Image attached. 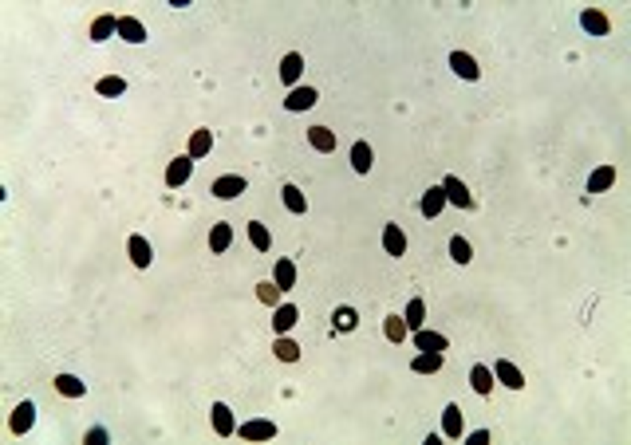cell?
Listing matches in <instances>:
<instances>
[{
	"mask_svg": "<svg viewBox=\"0 0 631 445\" xmlns=\"http://www.w3.org/2000/svg\"><path fill=\"white\" fill-rule=\"evenodd\" d=\"M442 189H446V201H450V205H458V209H474V193L466 189V181H461V178H454V173H450V178L442 181Z\"/></svg>",
	"mask_w": 631,
	"mask_h": 445,
	"instance_id": "1",
	"label": "cell"
},
{
	"mask_svg": "<svg viewBox=\"0 0 631 445\" xmlns=\"http://www.w3.org/2000/svg\"><path fill=\"white\" fill-rule=\"evenodd\" d=\"M245 186H249V181L241 178V173H225V178H217V181H214V189H209V193L221 197V201H233V197L245 193Z\"/></svg>",
	"mask_w": 631,
	"mask_h": 445,
	"instance_id": "2",
	"label": "cell"
},
{
	"mask_svg": "<svg viewBox=\"0 0 631 445\" xmlns=\"http://www.w3.org/2000/svg\"><path fill=\"white\" fill-rule=\"evenodd\" d=\"M189 173H194V158H189V154L174 158V162L166 166V186H170V189L186 186V181H189Z\"/></svg>",
	"mask_w": 631,
	"mask_h": 445,
	"instance_id": "3",
	"label": "cell"
},
{
	"mask_svg": "<svg viewBox=\"0 0 631 445\" xmlns=\"http://www.w3.org/2000/svg\"><path fill=\"white\" fill-rule=\"evenodd\" d=\"M450 68H454V75L469 79V83H478V79H481V68H478V60H474L469 52H454L450 55Z\"/></svg>",
	"mask_w": 631,
	"mask_h": 445,
	"instance_id": "4",
	"label": "cell"
},
{
	"mask_svg": "<svg viewBox=\"0 0 631 445\" xmlns=\"http://www.w3.org/2000/svg\"><path fill=\"white\" fill-rule=\"evenodd\" d=\"M316 87H296V91H288V99H284V111H312L316 107Z\"/></svg>",
	"mask_w": 631,
	"mask_h": 445,
	"instance_id": "5",
	"label": "cell"
},
{
	"mask_svg": "<svg viewBox=\"0 0 631 445\" xmlns=\"http://www.w3.org/2000/svg\"><path fill=\"white\" fill-rule=\"evenodd\" d=\"M383 249H387V257H407V232H402V225H387L383 229Z\"/></svg>",
	"mask_w": 631,
	"mask_h": 445,
	"instance_id": "6",
	"label": "cell"
},
{
	"mask_svg": "<svg viewBox=\"0 0 631 445\" xmlns=\"http://www.w3.org/2000/svg\"><path fill=\"white\" fill-rule=\"evenodd\" d=\"M32 422H36V402H20L16 410H12V422H9V429L12 434H28V429H32Z\"/></svg>",
	"mask_w": 631,
	"mask_h": 445,
	"instance_id": "7",
	"label": "cell"
},
{
	"mask_svg": "<svg viewBox=\"0 0 631 445\" xmlns=\"http://www.w3.org/2000/svg\"><path fill=\"white\" fill-rule=\"evenodd\" d=\"M580 28L588 36H607V32H612V24H607V16L600 9H584L580 12Z\"/></svg>",
	"mask_w": 631,
	"mask_h": 445,
	"instance_id": "8",
	"label": "cell"
},
{
	"mask_svg": "<svg viewBox=\"0 0 631 445\" xmlns=\"http://www.w3.org/2000/svg\"><path fill=\"white\" fill-rule=\"evenodd\" d=\"M209 422H214V429L221 437H233L237 434V426H233V410L225 402H214V410H209Z\"/></svg>",
	"mask_w": 631,
	"mask_h": 445,
	"instance_id": "9",
	"label": "cell"
},
{
	"mask_svg": "<svg viewBox=\"0 0 631 445\" xmlns=\"http://www.w3.org/2000/svg\"><path fill=\"white\" fill-rule=\"evenodd\" d=\"M237 434L245 437V441H273V437H276V426H273V422H245Z\"/></svg>",
	"mask_w": 631,
	"mask_h": 445,
	"instance_id": "10",
	"label": "cell"
},
{
	"mask_svg": "<svg viewBox=\"0 0 631 445\" xmlns=\"http://www.w3.org/2000/svg\"><path fill=\"white\" fill-rule=\"evenodd\" d=\"M296 323H300V308H296V304H281V308H276V316H273L276 335H288Z\"/></svg>",
	"mask_w": 631,
	"mask_h": 445,
	"instance_id": "11",
	"label": "cell"
},
{
	"mask_svg": "<svg viewBox=\"0 0 631 445\" xmlns=\"http://www.w3.org/2000/svg\"><path fill=\"white\" fill-rule=\"evenodd\" d=\"M442 359H446V351H422V355H414L410 370L414 375H434V370H442Z\"/></svg>",
	"mask_w": 631,
	"mask_h": 445,
	"instance_id": "12",
	"label": "cell"
},
{
	"mask_svg": "<svg viewBox=\"0 0 631 445\" xmlns=\"http://www.w3.org/2000/svg\"><path fill=\"white\" fill-rule=\"evenodd\" d=\"M446 347H450L446 335L427 331V327H418V331H414V351H446Z\"/></svg>",
	"mask_w": 631,
	"mask_h": 445,
	"instance_id": "13",
	"label": "cell"
},
{
	"mask_svg": "<svg viewBox=\"0 0 631 445\" xmlns=\"http://www.w3.org/2000/svg\"><path fill=\"white\" fill-rule=\"evenodd\" d=\"M418 209H422V217H438L446 209V189L442 186H430L427 193H422V205H418Z\"/></svg>",
	"mask_w": 631,
	"mask_h": 445,
	"instance_id": "14",
	"label": "cell"
},
{
	"mask_svg": "<svg viewBox=\"0 0 631 445\" xmlns=\"http://www.w3.org/2000/svg\"><path fill=\"white\" fill-rule=\"evenodd\" d=\"M494 378H497V382H505L509 390H521V386H525V375H521V370L513 367L509 359H501V363L494 367Z\"/></svg>",
	"mask_w": 631,
	"mask_h": 445,
	"instance_id": "15",
	"label": "cell"
},
{
	"mask_svg": "<svg viewBox=\"0 0 631 445\" xmlns=\"http://www.w3.org/2000/svg\"><path fill=\"white\" fill-rule=\"evenodd\" d=\"M402 319H407V331L414 335L418 327H422V319H427V300H422V296H410V304H407V311H402Z\"/></svg>",
	"mask_w": 631,
	"mask_h": 445,
	"instance_id": "16",
	"label": "cell"
},
{
	"mask_svg": "<svg viewBox=\"0 0 631 445\" xmlns=\"http://www.w3.org/2000/svg\"><path fill=\"white\" fill-rule=\"evenodd\" d=\"M115 32H119V16H111V12H103V16H95V24H91V40H95V43L111 40Z\"/></svg>",
	"mask_w": 631,
	"mask_h": 445,
	"instance_id": "17",
	"label": "cell"
},
{
	"mask_svg": "<svg viewBox=\"0 0 631 445\" xmlns=\"http://www.w3.org/2000/svg\"><path fill=\"white\" fill-rule=\"evenodd\" d=\"M442 434L454 437V441L466 434V429H461V406H458V402H450V406L442 410Z\"/></svg>",
	"mask_w": 631,
	"mask_h": 445,
	"instance_id": "18",
	"label": "cell"
},
{
	"mask_svg": "<svg viewBox=\"0 0 631 445\" xmlns=\"http://www.w3.org/2000/svg\"><path fill=\"white\" fill-rule=\"evenodd\" d=\"M209 150H214V130H194V134H189V150H186V154L197 162V158H205Z\"/></svg>",
	"mask_w": 631,
	"mask_h": 445,
	"instance_id": "19",
	"label": "cell"
},
{
	"mask_svg": "<svg viewBox=\"0 0 631 445\" xmlns=\"http://www.w3.org/2000/svg\"><path fill=\"white\" fill-rule=\"evenodd\" d=\"M308 142H312V150H320V154H332L335 150V134L328 127H308Z\"/></svg>",
	"mask_w": 631,
	"mask_h": 445,
	"instance_id": "20",
	"label": "cell"
},
{
	"mask_svg": "<svg viewBox=\"0 0 631 445\" xmlns=\"http://www.w3.org/2000/svg\"><path fill=\"white\" fill-rule=\"evenodd\" d=\"M469 386L478 394H489L494 390V370H489L486 363H474V367H469Z\"/></svg>",
	"mask_w": 631,
	"mask_h": 445,
	"instance_id": "21",
	"label": "cell"
},
{
	"mask_svg": "<svg viewBox=\"0 0 631 445\" xmlns=\"http://www.w3.org/2000/svg\"><path fill=\"white\" fill-rule=\"evenodd\" d=\"M300 71H304V55H300V52H288V55L281 60V79H284V87L296 83Z\"/></svg>",
	"mask_w": 631,
	"mask_h": 445,
	"instance_id": "22",
	"label": "cell"
},
{
	"mask_svg": "<svg viewBox=\"0 0 631 445\" xmlns=\"http://www.w3.org/2000/svg\"><path fill=\"white\" fill-rule=\"evenodd\" d=\"M119 36L127 43H146V28H142V20H135V16H119Z\"/></svg>",
	"mask_w": 631,
	"mask_h": 445,
	"instance_id": "23",
	"label": "cell"
},
{
	"mask_svg": "<svg viewBox=\"0 0 631 445\" xmlns=\"http://www.w3.org/2000/svg\"><path fill=\"white\" fill-rule=\"evenodd\" d=\"M273 284H276L281 291H288L292 284H296V264H292L288 257H284V260H276V268H273Z\"/></svg>",
	"mask_w": 631,
	"mask_h": 445,
	"instance_id": "24",
	"label": "cell"
},
{
	"mask_svg": "<svg viewBox=\"0 0 631 445\" xmlns=\"http://www.w3.org/2000/svg\"><path fill=\"white\" fill-rule=\"evenodd\" d=\"M95 91H99L103 99H119V95H127V79L122 75H103L99 83H95Z\"/></svg>",
	"mask_w": 631,
	"mask_h": 445,
	"instance_id": "25",
	"label": "cell"
},
{
	"mask_svg": "<svg viewBox=\"0 0 631 445\" xmlns=\"http://www.w3.org/2000/svg\"><path fill=\"white\" fill-rule=\"evenodd\" d=\"M281 201H284V209H288V213H304V209H308V201H304V193H300V186H292V181H284Z\"/></svg>",
	"mask_w": 631,
	"mask_h": 445,
	"instance_id": "26",
	"label": "cell"
},
{
	"mask_svg": "<svg viewBox=\"0 0 631 445\" xmlns=\"http://www.w3.org/2000/svg\"><path fill=\"white\" fill-rule=\"evenodd\" d=\"M233 245V229H229V221H217L214 229H209V249L214 252H225Z\"/></svg>",
	"mask_w": 631,
	"mask_h": 445,
	"instance_id": "27",
	"label": "cell"
},
{
	"mask_svg": "<svg viewBox=\"0 0 631 445\" xmlns=\"http://www.w3.org/2000/svg\"><path fill=\"white\" fill-rule=\"evenodd\" d=\"M127 249H130V260H135V268H146V264L154 260V257H150V245H146V237H138V232L127 240Z\"/></svg>",
	"mask_w": 631,
	"mask_h": 445,
	"instance_id": "28",
	"label": "cell"
},
{
	"mask_svg": "<svg viewBox=\"0 0 631 445\" xmlns=\"http://www.w3.org/2000/svg\"><path fill=\"white\" fill-rule=\"evenodd\" d=\"M273 355L281 363H296L300 359V343H292L288 335H276V343H273Z\"/></svg>",
	"mask_w": 631,
	"mask_h": 445,
	"instance_id": "29",
	"label": "cell"
},
{
	"mask_svg": "<svg viewBox=\"0 0 631 445\" xmlns=\"http://www.w3.org/2000/svg\"><path fill=\"white\" fill-rule=\"evenodd\" d=\"M612 181H615V170H612V166H600V170L588 178V193H607Z\"/></svg>",
	"mask_w": 631,
	"mask_h": 445,
	"instance_id": "30",
	"label": "cell"
},
{
	"mask_svg": "<svg viewBox=\"0 0 631 445\" xmlns=\"http://www.w3.org/2000/svg\"><path fill=\"white\" fill-rule=\"evenodd\" d=\"M56 390L68 394V398H83L87 382H83V378H75V375H60V378H56Z\"/></svg>",
	"mask_w": 631,
	"mask_h": 445,
	"instance_id": "31",
	"label": "cell"
},
{
	"mask_svg": "<svg viewBox=\"0 0 631 445\" xmlns=\"http://www.w3.org/2000/svg\"><path fill=\"white\" fill-rule=\"evenodd\" d=\"M351 170H355V173H367V170H371V146H367V142H355V146H351Z\"/></svg>",
	"mask_w": 631,
	"mask_h": 445,
	"instance_id": "32",
	"label": "cell"
},
{
	"mask_svg": "<svg viewBox=\"0 0 631 445\" xmlns=\"http://www.w3.org/2000/svg\"><path fill=\"white\" fill-rule=\"evenodd\" d=\"M450 257H454V264H469V260H474V249H469V240L461 237H450Z\"/></svg>",
	"mask_w": 631,
	"mask_h": 445,
	"instance_id": "33",
	"label": "cell"
},
{
	"mask_svg": "<svg viewBox=\"0 0 631 445\" xmlns=\"http://www.w3.org/2000/svg\"><path fill=\"white\" fill-rule=\"evenodd\" d=\"M332 319H335V331H355L359 327V311L355 308H335Z\"/></svg>",
	"mask_w": 631,
	"mask_h": 445,
	"instance_id": "34",
	"label": "cell"
},
{
	"mask_svg": "<svg viewBox=\"0 0 631 445\" xmlns=\"http://www.w3.org/2000/svg\"><path fill=\"white\" fill-rule=\"evenodd\" d=\"M383 335H387L391 343H402V339H407V319H402V316H387Z\"/></svg>",
	"mask_w": 631,
	"mask_h": 445,
	"instance_id": "35",
	"label": "cell"
},
{
	"mask_svg": "<svg viewBox=\"0 0 631 445\" xmlns=\"http://www.w3.org/2000/svg\"><path fill=\"white\" fill-rule=\"evenodd\" d=\"M281 296H284V291L276 288L273 280H265L261 288H256V300H261V304H268V308H281Z\"/></svg>",
	"mask_w": 631,
	"mask_h": 445,
	"instance_id": "36",
	"label": "cell"
},
{
	"mask_svg": "<svg viewBox=\"0 0 631 445\" xmlns=\"http://www.w3.org/2000/svg\"><path fill=\"white\" fill-rule=\"evenodd\" d=\"M249 240H253V249H261V252H268V245H273V237H268V229L261 221L249 225Z\"/></svg>",
	"mask_w": 631,
	"mask_h": 445,
	"instance_id": "37",
	"label": "cell"
},
{
	"mask_svg": "<svg viewBox=\"0 0 631 445\" xmlns=\"http://www.w3.org/2000/svg\"><path fill=\"white\" fill-rule=\"evenodd\" d=\"M83 441H87V445H103V441H107V429H87Z\"/></svg>",
	"mask_w": 631,
	"mask_h": 445,
	"instance_id": "38",
	"label": "cell"
},
{
	"mask_svg": "<svg viewBox=\"0 0 631 445\" xmlns=\"http://www.w3.org/2000/svg\"><path fill=\"white\" fill-rule=\"evenodd\" d=\"M489 437H494L489 429H474V434H469V445H486Z\"/></svg>",
	"mask_w": 631,
	"mask_h": 445,
	"instance_id": "39",
	"label": "cell"
}]
</instances>
